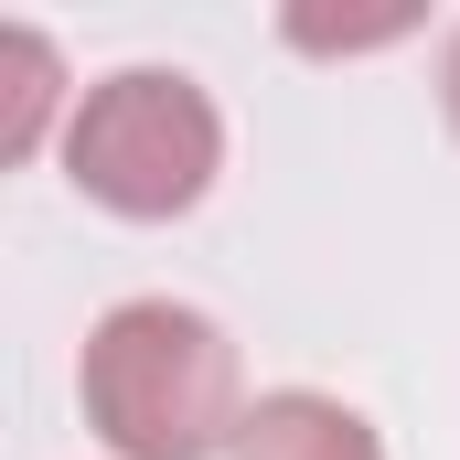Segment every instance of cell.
Instances as JSON below:
<instances>
[{"mask_svg":"<svg viewBox=\"0 0 460 460\" xmlns=\"http://www.w3.org/2000/svg\"><path fill=\"white\" fill-rule=\"evenodd\" d=\"M54 108H65V65H54V43L32 22H11L0 32V161H32Z\"/></svg>","mask_w":460,"mask_h":460,"instance_id":"4","label":"cell"},{"mask_svg":"<svg viewBox=\"0 0 460 460\" xmlns=\"http://www.w3.org/2000/svg\"><path fill=\"white\" fill-rule=\"evenodd\" d=\"M235 460H385V450H375V429L353 418L343 396L279 385V396H257V407H246V439H235Z\"/></svg>","mask_w":460,"mask_h":460,"instance_id":"3","label":"cell"},{"mask_svg":"<svg viewBox=\"0 0 460 460\" xmlns=\"http://www.w3.org/2000/svg\"><path fill=\"white\" fill-rule=\"evenodd\" d=\"M75 385H86V429L118 460H215L246 439L235 343L182 300H118L86 332Z\"/></svg>","mask_w":460,"mask_h":460,"instance_id":"1","label":"cell"},{"mask_svg":"<svg viewBox=\"0 0 460 460\" xmlns=\"http://www.w3.org/2000/svg\"><path fill=\"white\" fill-rule=\"evenodd\" d=\"M65 172L86 204H108L128 226L193 215L226 172V118L182 65H128L108 86H86L65 118Z\"/></svg>","mask_w":460,"mask_h":460,"instance_id":"2","label":"cell"},{"mask_svg":"<svg viewBox=\"0 0 460 460\" xmlns=\"http://www.w3.org/2000/svg\"><path fill=\"white\" fill-rule=\"evenodd\" d=\"M439 97H450V128H460V43H450V65H439Z\"/></svg>","mask_w":460,"mask_h":460,"instance_id":"5","label":"cell"}]
</instances>
